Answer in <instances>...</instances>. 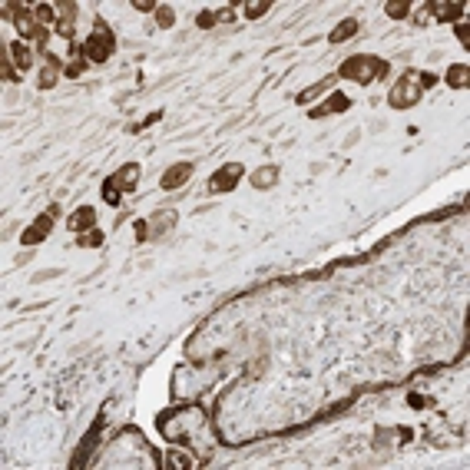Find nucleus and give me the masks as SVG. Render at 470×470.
<instances>
[{
  "mask_svg": "<svg viewBox=\"0 0 470 470\" xmlns=\"http://www.w3.org/2000/svg\"><path fill=\"white\" fill-rule=\"evenodd\" d=\"M437 83V76L427 73V70H404V76H397V83L388 93V103L395 109H410L421 103L424 90H431Z\"/></svg>",
  "mask_w": 470,
  "mask_h": 470,
  "instance_id": "f257e3e1",
  "label": "nucleus"
},
{
  "mask_svg": "<svg viewBox=\"0 0 470 470\" xmlns=\"http://www.w3.org/2000/svg\"><path fill=\"white\" fill-rule=\"evenodd\" d=\"M388 73H391V63L381 60V57H368V53L348 57V60L341 63V70H338V76H345L351 83H361V87L374 83V80H384Z\"/></svg>",
  "mask_w": 470,
  "mask_h": 470,
  "instance_id": "f03ea898",
  "label": "nucleus"
},
{
  "mask_svg": "<svg viewBox=\"0 0 470 470\" xmlns=\"http://www.w3.org/2000/svg\"><path fill=\"white\" fill-rule=\"evenodd\" d=\"M3 17H14V27L20 30V40L27 44H37V50H46L50 44V30L40 27V20L33 17V7H24V3H7L3 7ZM50 53V50H46Z\"/></svg>",
  "mask_w": 470,
  "mask_h": 470,
  "instance_id": "7ed1b4c3",
  "label": "nucleus"
},
{
  "mask_svg": "<svg viewBox=\"0 0 470 470\" xmlns=\"http://www.w3.org/2000/svg\"><path fill=\"white\" fill-rule=\"evenodd\" d=\"M80 53H83L90 63H107L109 57L116 53V37H113V30H109V24L96 20V24H93V30H90V37L80 44Z\"/></svg>",
  "mask_w": 470,
  "mask_h": 470,
  "instance_id": "20e7f679",
  "label": "nucleus"
},
{
  "mask_svg": "<svg viewBox=\"0 0 470 470\" xmlns=\"http://www.w3.org/2000/svg\"><path fill=\"white\" fill-rule=\"evenodd\" d=\"M176 222H179V213H176L172 206H166V209H156L152 215H146V219H139V222H136V242L163 239V235H169V232L176 228Z\"/></svg>",
  "mask_w": 470,
  "mask_h": 470,
  "instance_id": "39448f33",
  "label": "nucleus"
},
{
  "mask_svg": "<svg viewBox=\"0 0 470 470\" xmlns=\"http://www.w3.org/2000/svg\"><path fill=\"white\" fill-rule=\"evenodd\" d=\"M242 176H245L242 163H222V166L213 172V179H209V192H213V196H226V192H232V189L242 182Z\"/></svg>",
  "mask_w": 470,
  "mask_h": 470,
  "instance_id": "423d86ee",
  "label": "nucleus"
},
{
  "mask_svg": "<svg viewBox=\"0 0 470 470\" xmlns=\"http://www.w3.org/2000/svg\"><path fill=\"white\" fill-rule=\"evenodd\" d=\"M53 222H57V206H50V209H44V213L33 219L30 226L24 228V235H20V242L27 245V248H33V245H40L53 232Z\"/></svg>",
  "mask_w": 470,
  "mask_h": 470,
  "instance_id": "0eeeda50",
  "label": "nucleus"
},
{
  "mask_svg": "<svg viewBox=\"0 0 470 470\" xmlns=\"http://www.w3.org/2000/svg\"><path fill=\"white\" fill-rule=\"evenodd\" d=\"M3 53H7V60L17 66V73H20V76H24L33 63H37V50H33L27 40H10V44L3 46Z\"/></svg>",
  "mask_w": 470,
  "mask_h": 470,
  "instance_id": "6e6552de",
  "label": "nucleus"
},
{
  "mask_svg": "<svg viewBox=\"0 0 470 470\" xmlns=\"http://www.w3.org/2000/svg\"><path fill=\"white\" fill-rule=\"evenodd\" d=\"M53 7H57V27H53V33H60L63 40H73L80 7H76L73 0H63V3H53Z\"/></svg>",
  "mask_w": 470,
  "mask_h": 470,
  "instance_id": "1a4fd4ad",
  "label": "nucleus"
},
{
  "mask_svg": "<svg viewBox=\"0 0 470 470\" xmlns=\"http://www.w3.org/2000/svg\"><path fill=\"white\" fill-rule=\"evenodd\" d=\"M139 176H143V169H139V163H126V166H120L113 176H107V182L116 189V192H136L139 186Z\"/></svg>",
  "mask_w": 470,
  "mask_h": 470,
  "instance_id": "9d476101",
  "label": "nucleus"
},
{
  "mask_svg": "<svg viewBox=\"0 0 470 470\" xmlns=\"http://www.w3.org/2000/svg\"><path fill=\"white\" fill-rule=\"evenodd\" d=\"M192 172H196V163H172V166L159 176V186L166 189V192H172V189H182L186 182L192 179Z\"/></svg>",
  "mask_w": 470,
  "mask_h": 470,
  "instance_id": "9b49d317",
  "label": "nucleus"
},
{
  "mask_svg": "<svg viewBox=\"0 0 470 470\" xmlns=\"http://www.w3.org/2000/svg\"><path fill=\"white\" fill-rule=\"evenodd\" d=\"M351 109V96H345V93H328V100L325 103H318V107L308 109V116L311 120H325V116H334V113H348Z\"/></svg>",
  "mask_w": 470,
  "mask_h": 470,
  "instance_id": "f8f14e48",
  "label": "nucleus"
},
{
  "mask_svg": "<svg viewBox=\"0 0 470 470\" xmlns=\"http://www.w3.org/2000/svg\"><path fill=\"white\" fill-rule=\"evenodd\" d=\"M63 70H66V66L60 63V57L46 53V57H44V66H40V80H37V87H40V90H53V87L60 83Z\"/></svg>",
  "mask_w": 470,
  "mask_h": 470,
  "instance_id": "ddd939ff",
  "label": "nucleus"
},
{
  "mask_svg": "<svg viewBox=\"0 0 470 470\" xmlns=\"http://www.w3.org/2000/svg\"><path fill=\"white\" fill-rule=\"evenodd\" d=\"M66 228H70L73 235H83V232L96 228V209H93V206H80L76 213H70V219H66Z\"/></svg>",
  "mask_w": 470,
  "mask_h": 470,
  "instance_id": "4468645a",
  "label": "nucleus"
},
{
  "mask_svg": "<svg viewBox=\"0 0 470 470\" xmlns=\"http://www.w3.org/2000/svg\"><path fill=\"white\" fill-rule=\"evenodd\" d=\"M427 17H434V24H457L464 17V3H427Z\"/></svg>",
  "mask_w": 470,
  "mask_h": 470,
  "instance_id": "2eb2a0df",
  "label": "nucleus"
},
{
  "mask_svg": "<svg viewBox=\"0 0 470 470\" xmlns=\"http://www.w3.org/2000/svg\"><path fill=\"white\" fill-rule=\"evenodd\" d=\"M235 17V7H222V10H202V14L196 17V27L199 30H213L215 24H226V20H232Z\"/></svg>",
  "mask_w": 470,
  "mask_h": 470,
  "instance_id": "dca6fc26",
  "label": "nucleus"
},
{
  "mask_svg": "<svg viewBox=\"0 0 470 470\" xmlns=\"http://www.w3.org/2000/svg\"><path fill=\"white\" fill-rule=\"evenodd\" d=\"M358 30H361V24H358V20H354V17H345V20H341V24H338V27H334L332 33H328V44H348L351 37H358Z\"/></svg>",
  "mask_w": 470,
  "mask_h": 470,
  "instance_id": "f3484780",
  "label": "nucleus"
},
{
  "mask_svg": "<svg viewBox=\"0 0 470 470\" xmlns=\"http://www.w3.org/2000/svg\"><path fill=\"white\" fill-rule=\"evenodd\" d=\"M444 80H447L451 90H467L470 87V66L467 63H451L447 73H444Z\"/></svg>",
  "mask_w": 470,
  "mask_h": 470,
  "instance_id": "a211bd4d",
  "label": "nucleus"
},
{
  "mask_svg": "<svg viewBox=\"0 0 470 470\" xmlns=\"http://www.w3.org/2000/svg\"><path fill=\"white\" fill-rule=\"evenodd\" d=\"M334 80H338V76H325V80H318V83L305 87V90L298 93V96H295V103H302V107H308V103H311V100H318V96H321L325 90H332V87H334Z\"/></svg>",
  "mask_w": 470,
  "mask_h": 470,
  "instance_id": "6ab92c4d",
  "label": "nucleus"
},
{
  "mask_svg": "<svg viewBox=\"0 0 470 470\" xmlns=\"http://www.w3.org/2000/svg\"><path fill=\"white\" fill-rule=\"evenodd\" d=\"M278 176H282V169L278 166H262V169H255V172L248 176V182H252L255 189H272L275 182H278Z\"/></svg>",
  "mask_w": 470,
  "mask_h": 470,
  "instance_id": "aec40b11",
  "label": "nucleus"
},
{
  "mask_svg": "<svg viewBox=\"0 0 470 470\" xmlns=\"http://www.w3.org/2000/svg\"><path fill=\"white\" fill-rule=\"evenodd\" d=\"M166 467H169V470H189V467H196V460H192V457L186 454L182 447H172V451H169Z\"/></svg>",
  "mask_w": 470,
  "mask_h": 470,
  "instance_id": "412c9836",
  "label": "nucleus"
},
{
  "mask_svg": "<svg viewBox=\"0 0 470 470\" xmlns=\"http://www.w3.org/2000/svg\"><path fill=\"white\" fill-rule=\"evenodd\" d=\"M33 17L40 20V27H46V30L57 27V7H50V3H37V7H33Z\"/></svg>",
  "mask_w": 470,
  "mask_h": 470,
  "instance_id": "4be33fe9",
  "label": "nucleus"
},
{
  "mask_svg": "<svg viewBox=\"0 0 470 470\" xmlns=\"http://www.w3.org/2000/svg\"><path fill=\"white\" fill-rule=\"evenodd\" d=\"M152 14H156V24H159V30H172V27H176V10H172L169 3H159Z\"/></svg>",
  "mask_w": 470,
  "mask_h": 470,
  "instance_id": "5701e85b",
  "label": "nucleus"
},
{
  "mask_svg": "<svg viewBox=\"0 0 470 470\" xmlns=\"http://www.w3.org/2000/svg\"><path fill=\"white\" fill-rule=\"evenodd\" d=\"M410 10H414V3H404V0H391V3H384V14L391 17V20H404V17L410 14Z\"/></svg>",
  "mask_w": 470,
  "mask_h": 470,
  "instance_id": "b1692460",
  "label": "nucleus"
},
{
  "mask_svg": "<svg viewBox=\"0 0 470 470\" xmlns=\"http://www.w3.org/2000/svg\"><path fill=\"white\" fill-rule=\"evenodd\" d=\"M76 245H80V248H100V245H103V232H100V228H90V232L76 235Z\"/></svg>",
  "mask_w": 470,
  "mask_h": 470,
  "instance_id": "393cba45",
  "label": "nucleus"
},
{
  "mask_svg": "<svg viewBox=\"0 0 470 470\" xmlns=\"http://www.w3.org/2000/svg\"><path fill=\"white\" fill-rule=\"evenodd\" d=\"M272 10V3H258V0H248V3H242V14L248 17V20H258V17H265Z\"/></svg>",
  "mask_w": 470,
  "mask_h": 470,
  "instance_id": "a878e982",
  "label": "nucleus"
},
{
  "mask_svg": "<svg viewBox=\"0 0 470 470\" xmlns=\"http://www.w3.org/2000/svg\"><path fill=\"white\" fill-rule=\"evenodd\" d=\"M0 70H3V80H7V83H17V80H24V76L17 73V66H14V63L7 60V53L0 57Z\"/></svg>",
  "mask_w": 470,
  "mask_h": 470,
  "instance_id": "bb28decb",
  "label": "nucleus"
},
{
  "mask_svg": "<svg viewBox=\"0 0 470 470\" xmlns=\"http://www.w3.org/2000/svg\"><path fill=\"white\" fill-rule=\"evenodd\" d=\"M100 192H103V202H107V206H113V209L123 202V192H116L109 182H103V189H100Z\"/></svg>",
  "mask_w": 470,
  "mask_h": 470,
  "instance_id": "cd10ccee",
  "label": "nucleus"
},
{
  "mask_svg": "<svg viewBox=\"0 0 470 470\" xmlns=\"http://www.w3.org/2000/svg\"><path fill=\"white\" fill-rule=\"evenodd\" d=\"M133 7H136V10H143V14H150V10H156L159 3H152V0H136Z\"/></svg>",
  "mask_w": 470,
  "mask_h": 470,
  "instance_id": "c85d7f7f",
  "label": "nucleus"
},
{
  "mask_svg": "<svg viewBox=\"0 0 470 470\" xmlns=\"http://www.w3.org/2000/svg\"><path fill=\"white\" fill-rule=\"evenodd\" d=\"M57 275H63V269H50V272L33 275V282H46V278H57Z\"/></svg>",
  "mask_w": 470,
  "mask_h": 470,
  "instance_id": "c756f323",
  "label": "nucleus"
},
{
  "mask_svg": "<svg viewBox=\"0 0 470 470\" xmlns=\"http://www.w3.org/2000/svg\"><path fill=\"white\" fill-rule=\"evenodd\" d=\"M457 40L464 46H470V37H467V24H457Z\"/></svg>",
  "mask_w": 470,
  "mask_h": 470,
  "instance_id": "7c9ffc66",
  "label": "nucleus"
}]
</instances>
